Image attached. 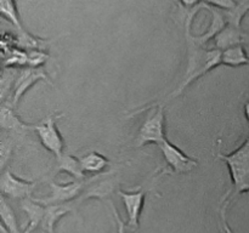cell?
I'll use <instances>...</instances> for the list:
<instances>
[{"label": "cell", "instance_id": "6da1fadb", "mask_svg": "<svg viewBox=\"0 0 249 233\" xmlns=\"http://www.w3.org/2000/svg\"><path fill=\"white\" fill-rule=\"evenodd\" d=\"M206 4H199L198 6L194 9L186 10V14L184 17V27H185V40H186V69H185L184 75L180 80L177 89L168 95L164 99L160 100V103H167L170 100L175 99L179 95L186 90L190 85L194 84L196 80L206 75L211 70L215 69L218 66H221V50L215 48H208L196 40V36L192 34V22L196 15L198 14L199 10L204 9ZM185 10V9H184Z\"/></svg>", "mask_w": 249, "mask_h": 233}, {"label": "cell", "instance_id": "7a4b0ae2", "mask_svg": "<svg viewBox=\"0 0 249 233\" xmlns=\"http://www.w3.org/2000/svg\"><path fill=\"white\" fill-rule=\"evenodd\" d=\"M216 158L221 159L228 165L231 182H232V188L223 197L220 201V209H219L220 222L224 232L233 233L226 220V211H228L229 205L235 199H237L241 194L249 192V133L245 142L237 150L228 154L219 150Z\"/></svg>", "mask_w": 249, "mask_h": 233}, {"label": "cell", "instance_id": "3957f363", "mask_svg": "<svg viewBox=\"0 0 249 233\" xmlns=\"http://www.w3.org/2000/svg\"><path fill=\"white\" fill-rule=\"evenodd\" d=\"M146 109L148 111L145 120L141 124L138 133H136L134 147L140 148L150 143L160 145L162 141L167 138L165 136V104L160 102H153L147 107H142L136 109L133 113L129 114L128 118H131L135 114L142 113Z\"/></svg>", "mask_w": 249, "mask_h": 233}, {"label": "cell", "instance_id": "277c9868", "mask_svg": "<svg viewBox=\"0 0 249 233\" xmlns=\"http://www.w3.org/2000/svg\"><path fill=\"white\" fill-rule=\"evenodd\" d=\"M58 118H60V114L53 112L41 119L38 124L33 125V131L36 133L41 146L53 153L56 158L63 154V148H65V141L56 126V120Z\"/></svg>", "mask_w": 249, "mask_h": 233}, {"label": "cell", "instance_id": "5b68a950", "mask_svg": "<svg viewBox=\"0 0 249 233\" xmlns=\"http://www.w3.org/2000/svg\"><path fill=\"white\" fill-rule=\"evenodd\" d=\"M94 177L90 180H73L67 183H57V182H50V194L45 198L36 199L39 203L44 205H50V204H67L72 203L75 199L82 196L83 192L88 187V184L91 183Z\"/></svg>", "mask_w": 249, "mask_h": 233}, {"label": "cell", "instance_id": "8992f818", "mask_svg": "<svg viewBox=\"0 0 249 233\" xmlns=\"http://www.w3.org/2000/svg\"><path fill=\"white\" fill-rule=\"evenodd\" d=\"M158 147L162 152L165 165L173 174H189V172L194 171L198 166V163H197L196 159L189 157L186 153L182 152L178 146L170 142L168 138L162 141L158 145Z\"/></svg>", "mask_w": 249, "mask_h": 233}, {"label": "cell", "instance_id": "52a82bcc", "mask_svg": "<svg viewBox=\"0 0 249 233\" xmlns=\"http://www.w3.org/2000/svg\"><path fill=\"white\" fill-rule=\"evenodd\" d=\"M148 189L143 188V187H139L138 189L134 191H123L119 188L117 193L121 197L122 201H123L124 206H125L126 215H128V221H126V227L130 230L131 232H135L139 228V223H140L141 214H142L143 205H145L146 194H147Z\"/></svg>", "mask_w": 249, "mask_h": 233}, {"label": "cell", "instance_id": "ba28073f", "mask_svg": "<svg viewBox=\"0 0 249 233\" xmlns=\"http://www.w3.org/2000/svg\"><path fill=\"white\" fill-rule=\"evenodd\" d=\"M38 82H46L48 84L53 85L50 77H49L48 73L43 68H21L18 75H17L14 90H12V95L9 99L12 106L16 107L17 103L21 101L22 96Z\"/></svg>", "mask_w": 249, "mask_h": 233}, {"label": "cell", "instance_id": "9c48e42d", "mask_svg": "<svg viewBox=\"0 0 249 233\" xmlns=\"http://www.w3.org/2000/svg\"><path fill=\"white\" fill-rule=\"evenodd\" d=\"M36 187V182L26 181L16 175H14L10 170V166L1 170L0 177V192L1 196L12 199H27L32 198V192Z\"/></svg>", "mask_w": 249, "mask_h": 233}, {"label": "cell", "instance_id": "30bf717a", "mask_svg": "<svg viewBox=\"0 0 249 233\" xmlns=\"http://www.w3.org/2000/svg\"><path fill=\"white\" fill-rule=\"evenodd\" d=\"M95 179H96V176H95ZM92 182L90 186H88L87 188H85V191L83 192L82 196H80L79 198L75 199L74 201H72V205L73 208L75 209V211H77L78 206H79L83 201L88 200V199H94V198L95 199L109 198L114 192L119 189L117 188V186H118V180H117L116 176H109L105 180H100V181L95 182V183H92Z\"/></svg>", "mask_w": 249, "mask_h": 233}, {"label": "cell", "instance_id": "8fae6325", "mask_svg": "<svg viewBox=\"0 0 249 233\" xmlns=\"http://www.w3.org/2000/svg\"><path fill=\"white\" fill-rule=\"evenodd\" d=\"M249 44V33L243 31L242 28L228 26L213 39V48L218 50H226L229 48L238 45H246Z\"/></svg>", "mask_w": 249, "mask_h": 233}, {"label": "cell", "instance_id": "7c38bea8", "mask_svg": "<svg viewBox=\"0 0 249 233\" xmlns=\"http://www.w3.org/2000/svg\"><path fill=\"white\" fill-rule=\"evenodd\" d=\"M0 126L2 130L9 133H22L26 131L33 130V125H28L19 119V116L15 113L14 106L9 100L1 102L0 108Z\"/></svg>", "mask_w": 249, "mask_h": 233}, {"label": "cell", "instance_id": "4fadbf2b", "mask_svg": "<svg viewBox=\"0 0 249 233\" xmlns=\"http://www.w3.org/2000/svg\"><path fill=\"white\" fill-rule=\"evenodd\" d=\"M68 213H75V209L73 208L72 203L45 205V213H44V217L40 225L44 232L55 233L56 223Z\"/></svg>", "mask_w": 249, "mask_h": 233}, {"label": "cell", "instance_id": "5bb4252c", "mask_svg": "<svg viewBox=\"0 0 249 233\" xmlns=\"http://www.w3.org/2000/svg\"><path fill=\"white\" fill-rule=\"evenodd\" d=\"M21 209L27 214V226L24 228L23 233H32L39 225H41L44 213H45V205L33 198L22 199Z\"/></svg>", "mask_w": 249, "mask_h": 233}, {"label": "cell", "instance_id": "9a60e30c", "mask_svg": "<svg viewBox=\"0 0 249 233\" xmlns=\"http://www.w3.org/2000/svg\"><path fill=\"white\" fill-rule=\"evenodd\" d=\"M57 172H66L74 180H85V172L83 171L79 158H75L71 154L63 153L62 155L56 158L55 174Z\"/></svg>", "mask_w": 249, "mask_h": 233}, {"label": "cell", "instance_id": "2e32d148", "mask_svg": "<svg viewBox=\"0 0 249 233\" xmlns=\"http://www.w3.org/2000/svg\"><path fill=\"white\" fill-rule=\"evenodd\" d=\"M53 40L51 39H43L38 38V36L33 35L29 32H27L26 29L21 32H17L16 35V45L17 48L22 49V50H43L46 51V49H49V46L51 45Z\"/></svg>", "mask_w": 249, "mask_h": 233}, {"label": "cell", "instance_id": "e0dca14e", "mask_svg": "<svg viewBox=\"0 0 249 233\" xmlns=\"http://www.w3.org/2000/svg\"><path fill=\"white\" fill-rule=\"evenodd\" d=\"M221 65L231 68L249 65V56L245 45L233 46L221 51Z\"/></svg>", "mask_w": 249, "mask_h": 233}, {"label": "cell", "instance_id": "ac0fdd59", "mask_svg": "<svg viewBox=\"0 0 249 233\" xmlns=\"http://www.w3.org/2000/svg\"><path fill=\"white\" fill-rule=\"evenodd\" d=\"M80 165L85 174H102L109 165V160L97 152H89L79 158Z\"/></svg>", "mask_w": 249, "mask_h": 233}, {"label": "cell", "instance_id": "d6986e66", "mask_svg": "<svg viewBox=\"0 0 249 233\" xmlns=\"http://www.w3.org/2000/svg\"><path fill=\"white\" fill-rule=\"evenodd\" d=\"M0 217H1V227H4L7 232L23 233V231L19 230L14 209L11 208L6 197L4 196H0Z\"/></svg>", "mask_w": 249, "mask_h": 233}, {"label": "cell", "instance_id": "ffe728a7", "mask_svg": "<svg viewBox=\"0 0 249 233\" xmlns=\"http://www.w3.org/2000/svg\"><path fill=\"white\" fill-rule=\"evenodd\" d=\"M226 22L236 28H242V21L249 12V0H236V5L229 11H223Z\"/></svg>", "mask_w": 249, "mask_h": 233}, {"label": "cell", "instance_id": "44dd1931", "mask_svg": "<svg viewBox=\"0 0 249 233\" xmlns=\"http://www.w3.org/2000/svg\"><path fill=\"white\" fill-rule=\"evenodd\" d=\"M0 12H1V16L6 18L17 32L26 29L22 24L21 16L17 10L16 0H0Z\"/></svg>", "mask_w": 249, "mask_h": 233}, {"label": "cell", "instance_id": "7402d4cb", "mask_svg": "<svg viewBox=\"0 0 249 233\" xmlns=\"http://www.w3.org/2000/svg\"><path fill=\"white\" fill-rule=\"evenodd\" d=\"M18 73L19 68L4 67V69H2L1 78H0V96H1V102L10 99V92H11V90H14Z\"/></svg>", "mask_w": 249, "mask_h": 233}, {"label": "cell", "instance_id": "603a6c76", "mask_svg": "<svg viewBox=\"0 0 249 233\" xmlns=\"http://www.w3.org/2000/svg\"><path fill=\"white\" fill-rule=\"evenodd\" d=\"M15 148V141L10 137H2L0 142V167L4 170L7 167V162L10 160L12 150Z\"/></svg>", "mask_w": 249, "mask_h": 233}, {"label": "cell", "instance_id": "cb8c5ba5", "mask_svg": "<svg viewBox=\"0 0 249 233\" xmlns=\"http://www.w3.org/2000/svg\"><path fill=\"white\" fill-rule=\"evenodd\" d=\"M27 55H28L27 67L31 68H41L50 58L49 53L43 50H29L27 51Z\"/></svg>", "mask_w": 249, "mask_h": 233}, {"label": "cell", "instance_id": "d4e9b609", "mask_svg": "<svg viewBox=\"0 0 249 233\" xmlns=\"http://www.w3.org/2000/svg\"><path fill=\"white\" fill-rule=\"evenodd\" d=\"M202 2L221 11H229L236 5V0H202Z\"/></svg>", "mask_w": 249, "mask_h": 233}, {"label": "cell", "instance_id": "484cf974", "mask_svg": "<svg viewBox=\"0 0 249 233\" xmlns=\"http://www.w3.org/2000/svg\"><path fill=\"white\" fill-rule=\"evenodd\" d=\"M109 208L112 209L114 220H116V226H117L116 233H126V230H128V227H126V222H124L123 218L121 217V215H119L118 211H117V209L114 208V205L111 203V201H109Z\"/></svg>", "mask_w": 249, "mask_h": 233}, {"label": "cell", "instance_id": "4316f807", "mask_svg": "<svg viewBox=\"0 0 249 233\" xmlns=\"http://www.w3.org/2000/svg\"><path fill=\"white\" fill-rule=\"evenodd\" d=\"M178 2L180 4V6L185 10L194 9V7L198 6L199 4H202V0H178Z\"/></svg>", "mask_w": 249, "mask_h": 233}, {"label": "cell", "instance_id": "83f0119b", "mask_svg": "<svg viewBox=\"0 0 249 233\" xmlns=\"http://www.w3.org/2000/svg\"><path fill=\"white\" fill-rule=\"evenodd\" d=\"M243 113H245L246 119H247V121L249 123V101L245 103V107H243Z\"/></svg>", "mask_w": 249, "mask_h": 233}]
</instances>
